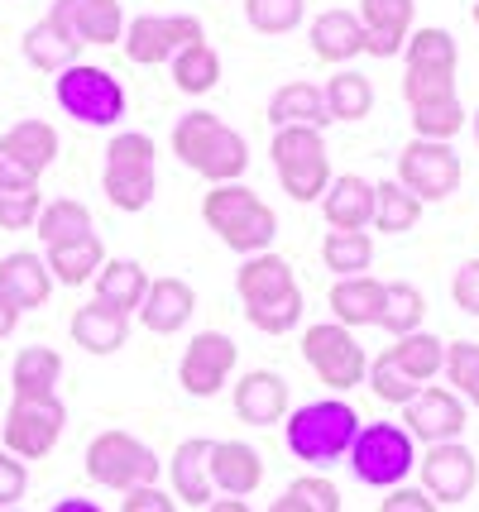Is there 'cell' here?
Wrapping results in <instances>:
<instances>
[{"label":"cell","mask_w":479,"mask_h":512,"mask_svg":"<svg viewBox=\"0 0 479 512\" xmlns=\"http://www.w3.org/2000/svg\"><path fill=\"white\" fill-rule=\"evenodd\" d=\"M173 154L183 158L192 173H202L211 187L221 182H240V173L250 168V144L245 134L230 130L226 120H216L211 111H187L173 125Z\"/></svg>","instance_id":"cell-1"},{"label":"cell","mask_w":479,"mask_h":512,"mask_svg":"<svg viewBox=\"0 0 479 512\" xmlns=\"http://www.w3.org/2000/svg\"><path fill=\"white\" fill-rule=\"evenodd\" d=\"M360 412L341 398H317L307 407H297L293 417L283 422V441L293 450V460L312 469H331L336 460L350 455L355 436H360Z\"/></svg>","instance_id":"cell-2"},{"label":"cell","mask_w":479,"mask_h":512,"mask_svg":"<svg viewBox=\"0 0 479 512\" xmlns=\"http://www.w3.org/2000/svg\"><path fill=\"white\" fill-rule=\"evenodd\" d=\"M202 221L221 235V245L235 254H269L278 235V216L269 201L254 197V187L245 182H221L202 197Z\"/></svg>","instance_id":"cell-3"},{"label":"cell","mask_w":479,"mask_h":512,"mask_svg":"<svg viewBox=\"0 0 479 512\" xmlns=\"http://www.w3.org/2000/svg\"><path fill=\"white\" fill-rule=\"evenodd\" d=\"M350 469L355 479L369 484V489H398L408 484V474L417 469V441L408 436V426L393 422H369L360 426L355 446H350Z\"/></svg>","instance_id":"cell-4"},{"label":"cell","mask_w":479,"mask_h":512,"mask_svg":"<svg viewBox=\"0 0 479 512\" xmlns=\"http://www.w3.org/2000/svg\"><path fill=\"white\" fill-rule=\"evenodd\" d=\"M101 187L111 197L115 211H144L154 201V139L149 134H115L106 144V168H101Z\"/></svg>","instance_id":"cell-5"},{"label":"cell","mask_w":479,"mask_h":512,"mask_svg":"<svg viewBox=\"0 0 479 512\" xmlns=\"http://www.w3.org/2000/svg\"><path fill=\"white\" fill-rule=\"evenodd\" d=\"M159 474H163L159 455L130 431H101L87 446V479L101 484V489L115 493L149 489V484H159Z\"/></svg>","instance_id":"cell-6"},{"label":"cell","mask_w":479,"mask_h":512,"mask_svg":"<svg viewBox=\"0 0 479 512\" xmlns=\"http://www.w3.org/2000/svg\"><path fill=\"white\" fill-rule=\"evenodd\" d=\"M274 168L278 182L293 201H321L331 187V163H326V139L312 125H288L274 130Z\"/></svg>","instance_id":"cell-7"},{"label":"cell","mask_w":479,"mask_h":512,"mask_svg":"<svg viewBox=\"0 0 479 512\" xmlns=\"http://www.w3.org/2000/svg\"><path fill=\"white\" fill-rule=\"evenodd\" d=\"M53 96H58V106L77 125H92V130H111L125 115V87L115 82L106 67H92V63H72L68 72H58Z\"/></svg>","instance_id":"cell-8"},{"label":"cell","mask_w":479,"mask_h":512,"mask_svg":"<svg viewBox=\"0 0 479 512\" xmlns=\"http://www.w3.org/2000/svg\"><path fill=\"white\" fill-rule=\"evenodd\" d=\"M302 359L312 364V374H317L331 393H345V388L365 383V374H369L365 345L355 340V331H345L336 321H321V326H307V331H302Z\"/></svg>","instance_id":"cell-9"},{"label":"cell","mask_w":479,"mask_h":512,"mask_svg":"<svg viewBox=\"0 0 479 512\" xmlns=\"http://www.w3.org/2000/svg\"><path fill=\"white\" fill-rule=\"evenodd\" d=\"M63 426H68L63 398H15L5 412L0 436H5V450L15 460H44L63 441Z\"/></svg>","instance_id":"cell-10"},{"label":"cell","mask_w":479,"mask_h":512,"mask_svg":"<svg viewBox=\"0 0 479 512\" xmlns=\"http://www.w3.org/2000/svg\"><path fill=\"white\" fill-rule=\"evenodd\" d=\"M206 29L197 15H139L125 24V58L139 67H159L173 63L187 44H202Z\"/></svg>","instance_id":"cell-11"},{"label":"cell","mask_w":479,"mask_h":512,"mask_svg":"<svg viewBox=\"0 0 479 512\" xmlns=\"http://www.w3.org/2000/svg\"><path fill=\"white\" fill-rule=\"evenodd\" d=\"M460 178H465V168H460V154L451 144L412 139L408 149L398 154V182L417 201H446L460 187Z\"/></svg>","instance_id":"cell-12"},{"label":"cell","mask_w":479,"mask_h":512,"mask_svg":"<svg viewBox=\"0 0 479 512\" xmlns=\"http://www.w3.org/2000/svg\"><path fill=\"white\" fill-rule=\"evenodd\" d=\"M235 359H240V345L221 331H202L192 335V345L178 359V383H183L187 398H216L226 379L235 374Z\"/></svg>","instance_id":"cell-13"},{"label":"cell","mask_w":479,"mask_h":512,"mask_svg":"<svg viewBox=\"0 0 479 512\" xmlns=\"http://www.w3.org/2000/svg\"><path fill=\"white\" fill-rule=\"evenodd\" d=\"M417 469H422V489L432 503H465L479 479L475 450H465L460 441L427 446V455H417Z\"/></svg>","instance_id":"cell-14"},{"label":"cell","mask_w":479,"mask_h":512,"mask_svg":"<svg viewBox=\"0 0 479 512\" xmlns=\"http://www.w3.org/2000/svg\"><path fill=\"white\" fill-rule=\"evenodd\" d=\"M48 20L68 34L72 44H120L125 39V15L120 0H53Z\"/></svg>","instance_id":"cell-15"},{"label":"cell","mask_w":479,"mask_h":512,"mask_svg":"<svg viewBox=\"0 0 479 512\" xmlns=\"http://www.w3.org/2000/svg\"><path fill=\"white\" fill-rule=\"evenodd\" d=\"M403 412H408V436L427 441V446L460 441V431H465V402L451 388H422Z\"/></svg>","instance_id":"cell-16"},{"label":"cell","mask_w":479,"mask_h":512,"mask_svg":"<svg viewBox=\"0 0 479 512\" xmlns=\"http://www.w3.org/2000/svg\"><path fill=\"white\" fill-rule=\"evenodd\" d=\"M412 0H360V24H365V48L374 58H398L412 34Z\"/></svg>","instance_id":"cell-17"},{"label":"cell","mask_w":479,"mask_h":512,"mask_svg":"<svg viewBox=\"0 0 479 512\" xmlns=\"http://www.w3.org/2000/svg\"><path fill=\"white\" fill-rule=\"evenodd\" d=\"M48 292H53V273L39 254H29V249H15V254H5L0 259V297L15 307V312H34V307H44Z\"/></svg>","instance_id":"cell-18"},{"label":"cell","mask_w":479,"mask_h":512,"mask_svg":"<svg viewBox=\"0 0 479 512\" xmlns=\"http://www.w3.org/2000/svg\"><path fill=\"white\" fill-rule=\"evenodd\" d=\"M235 417L245 426H274L288 417V383L274 369H250L235 383Z\"/></svg>","instance_id":"cell-19"},{"label":"cell","mask_w":479,"mask_h":512,"mask_svg":"<svg viewBox=\"0 0 479 512\" xmlns=\"http://www.w3.org/2000/svg\"><path fill=\"white\" fill-rule=\"evenodd\" d=\"M235 292H240L245 307H264V302H283V297H293L302 288H297L288 259H278V254H250L240 264V273H235Z\"/></svg>","instance_id":"cell-20"},{"label":"cell","mask_w":479,"mask_h":512,"mask_svg":"<svg viewBox=\"0 0 479 512\" xmlns=\"http://www.w3.org/2000/svg\"><path fill=\"white\" fill-rule=\"evenodd\" d=\"M192 312H197L192 283H183V278H154L144 307H139V321H144V331L154 335H178L192 321Z\"/></svg>","instance_id":"cell-21"},{"label":"cell","mask_w":479,"mask_h":512,"mask_svg":"<svg viewBox=\"0 0 479 512\" xmlns=\"http://www.w3.org/2000/svg\"><path fill=\"white\" fill-rule=\"evenodd\" d=\"M211 446L206 436H192L173 450V465H168V479H173V498L187 503V508H211Z\"/></svg>","instance_id":"cell-22"},{"label":"cell","mask_w":479,"mask_h":512,"mask_svg":"<svg viewBox=\"0 0 479 512\" xmlns=\"http://www.w3.org/2000/svg\"><path fill=\"white\" fill-rule=\"evenodd\" d=\"M264 484V455L245 441H216L211 446V489L226 498H245Z\"/></svg>","instance_id":"cell-23"},{"label":"cell","mask_w":479,"mask_h":512,"mask_svg":"<svg viewBox=\"0 0 479 512\" xmlns=\"http://www.w3.org/2000/svg\"><path fill=\"white\" fill-rule=\"evenodd\" d=\"M321 211H326L331 230H365L374 221V182L355 178V173L331 178L326 197H321Z\"/></svg>","instance_id":"cell-24"},{"label":"cell","mask_w":479,"mask_h":512,"mask_svg":"<svg viewBox=\"0 0 479 512\" xmlns=\"http://www.w3.org/2000/svg\"><path fill=\"white\" fill-rule=\"evenodd\" d=\"M379 312H384V283L379 278H341L331 288V321L355 331V326H379Z\"/></svg>","instance_id":"cell-25"},{"label":"cell","mask_w":479,"mask_h":512,"mask_svg":"<svg viewBox=\"0 0 479 512\" xmlns=\"http://www.w3.org/2000/svg\"><path fill=\"white\" fill-rule=\"evenodd\" d=\"M130 340V316H120L115 307L87 302L72 312V345H82L87 355H115Z\"/></svg>","instance_id":"cell-26"},{"label":"cell","mask_w":479,"mask_h":512,"mask_svg":"<svg viewBox=\"0 0 479 512\" xmlns=\"http://www.w3.org/2000/svg\"><path fill=\"white\" fill-rule=\"evenodd\" d=\"M312 53L321 63H350L365 53V24L350 10H326L312 20Z\"/></svg>","instance_id":"cell-27"},{"label":"cell","mask_w":479,"mask_h":512,"mask_svg":"<svg viewBox=\"0 0 479 512\" xmlns=\"http://www.w3.org/2000/svg\"><path fill=\"white\" fill-rule=\"evenodd\" d=\"M149 283H154V278H149L135 259H106L101 273H96V302H101V307H115L120 316H130L144 307Z\"/></svg>","instance_id":"cell-28"},{"label":"cell","mask_w":479,"mask_h":512,"mask_svg":"<svg viewBox=\"0 0 479 512\" xmlns=\"http://www.w3.org/2000/svg\"><path fill=\"white\" fill-rule=\"evenodd\" d=\"M58 379H63V355L58 350L24 345L15 355V369H10L15 398H58Z\"/></svg>","instance_id":"cell-29"},{"label":"cell","mask_w":479,"mask_h":512,"mask_svg":"<svg viewBox=\"0 0 479 512\" xmlns=\"http://www.w3.org/2000/svg\"><path fill=\"white\" fill-rule=\"evenodd\" d=\"M331 115H326V101H321V91L312 82H288V87H278L269 96V125L274 130H288V125H312L321 130Z\"/></svg>","instance_id":"cell-30"},{"label":"cell","mask_w":479,"mask_h":512,"mask_svg":"<svg viewBox=\"0 0 479 512\" xmlns=\"http://www.w3.org/2000/svg\"><path fill=\"white\" fill-rule=\"evenodd\" d=\"M34 230H39V240H44V249L77 245V240H87V235H96V230H92V211H87L82 201H72V197L44 201V211H39V221H34Z\"/></svg>","instance_id":"cell-31"},{"label":"cell","mask_w":479,"mask_h":512,"mask_svg":"<svg viewBox=\"0 0 479 512\" xmlns=\"http://www.w3.org/2000/svg\"><path fill=\"white\" fill-rule=\"evenodd\" d=\"M48 273H53V283H63V288H82V283H92L101 264H106V245H101V235H87V240H77V245H58L48 249Z\"/></svg>","instance_id":"cell-32"},{"label":"cell","mask_w":479,"mask_h":512,"mask_svg":"<svg viewBox=\"0 0 479 512\" xmlns=\"http://www.w3.org/2000/svg\"><path fill=\"white\" fill-rule=\"evenodd\" d=\"M388 355H393V364H398L412 383L427 388V383L446 369V340H436V335H427V331H412V335H403V340H393Z\"/></svg>","instance_id":"cell-33"},{"label":"cell","mask_w":479,"mask_h":512,"mask_svg":"<svg viewBox=\"0 0 479 512\" xmlns=\"http://www.w3.org/2000/svg\"><path fill=\"white\" fill-rule=\"evenodd\" d=\"M0 144H5L10 154H20L39 178H44L48 168H53V158H58V130H53L48 120H20V125H10V130L0 134Z\"/></svg>","instance_id":"cell-34"},{"label":"cell","mask_w":479,"mask_h":512,"mask_svg":"<svg viewBox=\"0 0 479 512\" xmlns=\"http://www.w3.org/2000/svg\"><path fill=\"white\" fill-rule=\"evenodd\" d=\"M456 34L451 29H417L408 34V72H436V77H456Z\"/></svg>","instance_id":"cell-35"},{"label":"cell","mask_w":479,"mask_h":512,"mask_svg":"<svg viewBox=\"0 0 479 512\" xmlns=\"http://www.w3.org/2000/svg\"><path fill=\"white\" fill-rule=\"evenodd\" d=\"M24 58L39 67V72H68V67L77 63V44L44 15L39 24L24 29Z\"/></svg>","instance_id":"cell-36"},{"label":"cell","mask_w":479,"mask_h":512,"mask_svg":"<svg viewBox=\"0 0 479 512\" xmlns=\"http://www.w3.org/2000/svg\"><path fill=\"white\" fill-rule=\"evenodd\" d=\"M321 101H326V115L331 120H365L369 106H374V87H369V77L360 72H336L326 87H321Z\"/></svg>","instance_id":"cell-37"},{"label":"cell","mask_w":479,"mask_h":512,"mask_svg":"<svg viewBox=\"0 0 479 512\" xmlns=\"http://www.w3.org/2000/svg\"><path fill=\"white\" fill-rule=\"evenodd\" d=\"M321 259H326L331 273H341V278H360V273H369V264H374V245H369L365 230H326Z\"/></svg>","instance_id":"cell-38"},{"label":"cell","mask_w":479,"mask_h":512,"mask_svg":"<svg viewBox=\"0 0 479 512\" xmlns=\"http://www.w3.org/2000/svg\"><path fill=\"white\" fill-rule=\"evenodd\" d=\"M417 216H422V201L412 197L398 178L374 182V225H379L384 235H403V230H412Z\"/></svg>","instance_id":"cell-39"},{"label":"cell","mask_w":479,"mask_h":512,"mask_svg":"<svg viewBox=\"0 0 479 512\" xmlns=\"http://www.w3.org/2000/svg\"><path fill=\"white\" fill-rule=\"evenodd\" d=\"M173 82H178V91H187V96H206V91L221 82V58H216V48L206 44H187L178 58H173Z\"/></svg>","instance_id":"cell-40"},{"label":"cell","mask_w":479,"mask_h":512,"mask_svg":"<svg viewBox=\"0 0 479 512\" xmlns=\"http://www.w3.org/2000/svg\"><path fill=\"white\" fill-rule=\"evenodd\" d=\"M422 316H427V302L412 283H384V312H379V326H384L393 340L422 331Z\"/></svg>","instance_id":"cell-41"},{"label":"cell","mask_w":479,"mask_h":512,"mask_svg":"<svg viewBox=\"0 0 479 512\" xmlns=\"http://www.w3.org/2000/svg\"><path fill=\"white\" fill-rule=\"evenodd\" d=\"M412 130L417 139H436V144H451L460 130H465V111L460 101H432V106H412Z\"/></svg>","instance_id":"cell-42"},{"label":"cell","mask_w":479,"mask_h":512,"mask_svg":"<svg viewBox=\"0 0 479 512\" xmlns=\"http://www.w3.org/2000/svg\"><path fill=\"white\" fill-rule=\"evenodd\" d=\"M365 379H369V388H374V398H379V402H393V407H408V402L422 393V383H412L408 374L393 364V355H388V350L374 359V364H369Z\"/></svg>","instance_id":"cell-43"},{"label":"cell","mask_w":479,"mask_h":512,"mask_svg":"<svg viewBox=\"0 0 479 512\" xmlns=\"http://www.w3.org/2000/svg\"><path fill=\"white\" fill-rule=\"evenodd\" d=\"M446 379L456 383L460 402H475L479 407V345L475 340H456V345H446Z\"/></svg>","instance_id":"cell-44"},{"label":"cell","mask_w":479,"mask_h":512,"mask_svg":"<svg viewBox=\"0 0 479 512\" xmlns=\"http://www.w3.org/2000/svg\"><path fill=\"white\" fill-rule=\"evenodd\" d=\"M302 10H307V0H245V20L259 34H288V29H297Z\"/></svg>","instance_id":"cell-45"},{"label":"cell","mask_w":479,"mask_h":512,"mask_svg":"<svg viewBox=\"0 0 479 512\" xmlns=\"http://www.w3.org/2000/svg\"><path fill=\"white\" fill-rule=\"evenodd\" d=\"M39 211H44L39 187H5L0 192V230H34Z\"/></svg>","instance_id":"cell-46"},{"label":"cell","mask_w":479,"mask_h":512,"mask_svg":"<svg viewBox=\"0 0 479 512\" xmlns=\"http://www.w3.org/2000/svg\"><path fill=\"white\" fill-rule=\"evenodd\" d=\"M245 321L264 335H288L302 321V292L283 297V302H264V307H245Z\"/></svg>","instance_id":"cell-47"},{"label":"cell","mask_w":479,"mask_h":512,"mask_svg":"<svg viewBox=\"0 0 479 512\" xmlns=\"http://www.w3.org/2000/svg\"><path fill=\"white\" fill-rule=\"evenodd\" d=\"M288 493H293V498H302L312 512H341V489H336L326 474H302V479H293V484H288Z\"/></svg>","instance_id":"cell-48"},{"label":"cell","mask_w":479,"mask_h":512,"mask_svg":"<svg viewBox=\"0 0 479 512\" xmlns=\"http://www.w3.org/2000/svg\"><path fill=\"white\" fill-rule=\"evenodd\" d=\"M403 96H408V106L451 101V96H456V77H436V72H408V77H403Z\"/></svg>","instance_id":"cell-49"},{"label":"cell","mask_w":479,"mask_h":512,"mask_svg":"<svg viewBox=\"0 0 479 512\" xmlns=\"http://www.w3.org/2000/svg\"><path fill=\"white\" fill-rule=\"evenodd\" d=\"M24 489H29V469H24V460H15L10 450H0V512L20 508Z\"/></svg>","instance_id":"cell-50"},{"label":"cell","mask_w":479,"mask_h":512,"mask_svg":"<svg viewBox=\"0 0 479 512\" xmlns=\"http://www.w3.org/2000/svg\"><path fill=\"white\" fill-rule=\"evenodd\" d=\"M451 297L465 316H479V259H465L451 278Z\"/></svg>","instance_id":"cell-51"},{"label":"cell","mask_w":479,"mask_h":512,"mask_svg":"<svg viewBox=\"0 0 479 512\" xmlns=\"http://www.w3.org/2000/svg\"><path fill=\"white\" fill-rule=\"evenodd\" d=\"M379 512H436V503L427 498V489L398 484V489H388V498L379 503Z\"/></svg>","instance_id":"cell-52"},{"label":"cell","mask_w":479,"mask_h":512,"mask_svg":"<svg viewBox=\"0 0 479 512\" xmlns=\"http://www.w3.org/2000/svg\"><path fill=\"white\" fill-rule=\"evenodd\" d=\"M5 187H39V173H34L20 154H10V149L0 144V192H5Z\"/></svg>","instance_id":"cell-53"},{"label":"cell","mask_w":479,"mask_h":512,"mask_svg":"<svg viewBox=\"0 0 479 512\" xmlns=\"http://www.w3.org/2000/svg\"><path fill=\"white\" fill-rule=\"evenodd\" d=\"M120 512H178V508H173V493H163L159 484H149V489H130V493H125Z\"/></svg>","instance_id":"cell-54"},{"label":"cell","mask_w":479,"mask_h":512,"mask_svg":"<svg viewBox=\"0 0 479 512\" xmlns=\"http://www.w3.org/2000/svg\"><path fill=\"white\" fill-rule=\"evenodd\" d=\"M48 512H106V508H96L92 498H58Z\"/></svg>","instance_id":"cell-55"},{"label":"cell","mask_w":479,"mask_h":512,"mask_svg":"<svg viewBox=\"0 0 479 512\" xmlns=\"http://www.w3.org/2000/svg\"><path fill=\"white\" fill-rule=\"evenodd\" d=\"M15 326H20V312H15V307H10V302L0 297V340H5V335L15 331Z\"/></svg>","instance_id":"cell-56"},{"label":"cell","mask_w":479,"mask_h":512,"mask_svg":"<svg viewBox=\"0 0 479 512\" xmlns=\"http://www.w3.org/2000/svg\"><path fill=\"white\" fill-rule=\"evenodd\" d=\"M269 512H312V508H307L302 498H293V493L283 489V498H274V508H269Z\"/></svg>","instance_id":"cell-57"},{"label":"cell","mask_w":479,"mask_h":512,"mask_svg":"<svg viewBox=\"0 0 479 512\" xmlns=\"http://www.w3.org/2000/svg\"><path fill=\"white\" fill-rule=\"evenodd\" d=\"M206 512H254V508L245 503V498H216V503H211Z\"/></svg>","instance_id":"cell-58"},{"label":"cell","mask_w":479,"mask_h":512,"mask_svg":"<svg viewBox=\"0 0 479 512\" xmlns=\"http://www.w3.org/2000/svg\"><path fill=\"white\" fill-rule=\"evenodd\" d=\"M470 125H475V144H479V111H475V120H470Z\"/></svg>","instance_id":"cell-59"},{"label":"cell","mask_w":479,"mask_h":512,"mask_svg":"<svg viewBox=\"0 0 479 512\" xmlns=\"http://www.w3.org/2000/svg\"><path fill=\"white\" fill-rule=\"evenodd\" d=\"M470 20H475V24H479V0H475V10H470Z\"/></svg>","instance_id":"cell-60"},{"label":"cell","mask_w":479,"mask_h":512,"mask_svg":"<svg viewBox=\"0 0 479 512\" xmlns=\"http://www.w3.org/2000/svg\"><path fill=\"white\" fill-rule=\"evenodd\" d=\"M5 512H20V508H5Z\"/></svg>","instance_id":"cell-61"}]
</instances>
